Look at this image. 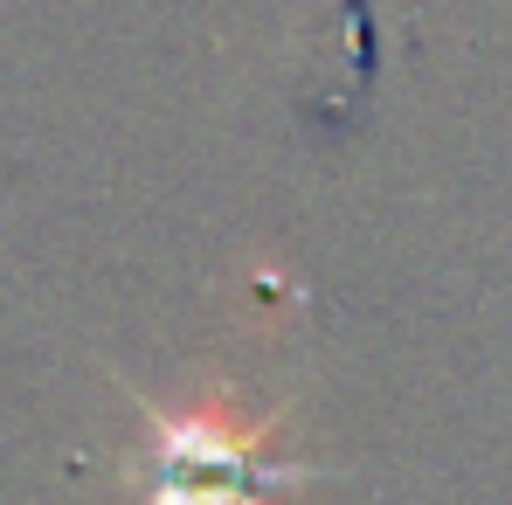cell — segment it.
<instances>
[{"instance_id": "6da1fadb", "label": "cell", "mask_w": 512, "mask_h": 505, "mask_svg": "<svg viewBox=\"0 0 512 505\" xmlns=\"http://www.w3.org/2000/svg\"><path fill=\"white\" fill-rule=\"evenodd\" d=\"M125 388L146 409V450L132 464L146 505H284L291 485L333 478V464L277 450V429H284L277 409L243 416L236 395L167 402V395H153L139 381H125Z\"/></svg>"}]
</instances>
